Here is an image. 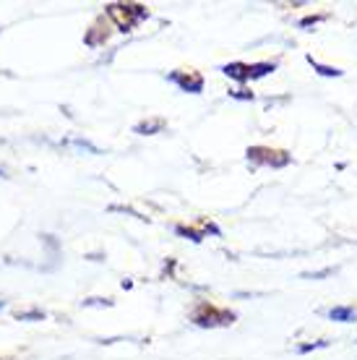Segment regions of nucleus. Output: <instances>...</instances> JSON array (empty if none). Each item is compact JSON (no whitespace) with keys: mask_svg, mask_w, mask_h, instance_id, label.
<instances>
[{"mask_svg":"<svg viewBox=\"0 0 357 360\" xmlns=\"http://www.w3.org/2000/svg\"><path fill=\"white\" fill-rule=\"evenodd\" d=\"M108 16L112 18L123 32H131V29L138 27L143 18L149 16V11L143 8V6H138V3H128V6L112 3V6H108Z\"/></svg>","mask_w":357,"mask_h":360,"instance_id":"obj_1","label":"nucleus"},{"mask_svg":"<svg viewBox=\"0 0 357 360\" xmlns=\"http://www.w3.org/2000/svg\"><path fill=\"white\" fill-rule=\"evenodd\" d=\"M274 71V65L259 63V65H245V63H233L224 65V73L233 76V79H240V82H248V79H259V76H266V73Z\"/></svg>","mask_w":357,"mask_h":360,"instance_id":"obj_2","label":"nucleus"},{"mask_svg":"<svg viewBox=\"0 0 357 360\" xmlns=\"http://www.w3.org/2000/svg\"><path fill=\"white\" fill-rule=\"evenodd\" d=\"M233 314H227V311H216L214 306H201L193 314V321L198 326H216V324H233Z\"/></svg>","mask_w":357,"mask_h":360,"instance_id":"obj_3","label":"nucleus"},{"mask_svg":"<svg viewBox=\"0 0 357 360\" xmlns=\"http://www.w3.org/2000/svg\"><path fill=\"white\" fill-rule=\"evenodd\" d=\"M170 79L172 82H178L183 89H190V91H201V86H204L201 76H193V73H188V79L183 76V73H172Z\"/></svg>","mask_w":357,"mask_h":360,"instance_id":"obj_4","label":"nucleus"},{"mask_svg":"<svg viewBox=\"0 0 357 360\" xmlns=\"http://www.w3.org/2000/svg\"><path fill=\"white\" fill-rule=\"evenodd\" d=\"M331 316H334V319H352V311H344V308H339V311H331Z\"/></svg>","mask_w":357,"mask_h":360,"instance_id":"obj_5","label":"nucleus"},{"mask_svg":"<svg viewBox=\"0 0 357 360\" xmlns=\"http://www.w3.org/2000/svg\"><path fill=\"white\" fill-rule=\"evenodd\" d=\"M0 308H3V300H0Z\"/></svg>","mask_w":357,"mask_h":360,"instance_id":"obj_6","label":"nucleus"},{"mask_svg":"<svg viewBox=\"0 0 357 360\" xmlns=\"http://www.w3.org/2000/svg\"><path fill=\"white\" fill-rule=\"evenodd\" d=\"M0 175H3V172H0Z\"/></svg>","mask_w":357,"mask_h":360,"instance_id":"obj_7","label":"nucleus"}]
</instances>
